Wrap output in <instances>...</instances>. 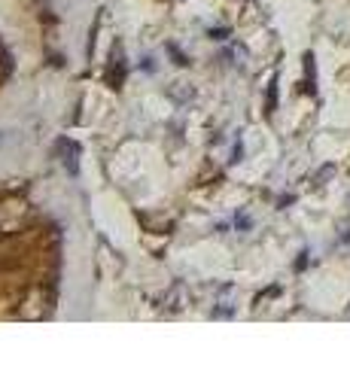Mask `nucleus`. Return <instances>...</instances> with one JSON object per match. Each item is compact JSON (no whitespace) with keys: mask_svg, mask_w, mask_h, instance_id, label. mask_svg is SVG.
I'll return each mask as SVG.
<instances>
[{"mask_svg":"<svg viewBox=\"0 0 350 365\" xmlns=\"http://www.w3.org/2000/svg\"><path fill=\"white\" fill-rule=\"evenodd\" d=\"M58 153L64 155L61 158L64 168L71 170V174H76V170H80V162H76V155H80V146H76L73 140H58Z\"/></svg>","mask_w":350,"mask_h":365,"instance_id":"obj_1","label":"nucleus"}]
</instances>
